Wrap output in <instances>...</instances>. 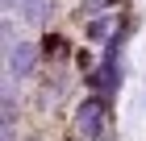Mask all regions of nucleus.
I'll return each instance as SVG.
<instances>
[{
    "label": "nucleus",
    "instance_id": "obj_2",
    "mask_svg": "<svg viewBox=\"0 0 146 141\" xmlns=\"http://www.w3.org/2000/svg\"><path fill=\"white\" fill-rule=\"evenodd\" d=\"M34 66H38V46L34 42H17L9 50V71L17 79H25V75H34Z\"/></svg>",
    "mask_w": 146,
    "mask_h": 141
},
{
    "label": "nucleus",
    "instance_id": "obj_1",
    "mask_svg": "<svg viewBox=\"0 0 146 141\" xmlns=\"http://www.w3.org/2000/svg\"><path fill=\"white\" fill-rule=\"evenodd\" d=\"M104 125H109V104H104V96H88L75 108V120H71L75 141H100L104 137Z\"/></svg>",
    "mask_w": 146,
    "mask_h": 141
},
{
    "label": "nucleus",
    "instance_id": "obj_3",
    "mask_svg": "<svg viewBox=\"0 0 146 141\" xmlns=\"http://www.w3.org/2000/svg\"><path fill=\"white\" fill-rule=\"evenodd\" d=\"M4 9H17L29 25H42L50 17V0H4Z\"/></svg>",
    "mask_w": 146,
    "mask_h": 141
},
{
    "label": "nucleus",
    "instance_id": "obj_5",
    "mask_svg": "<svg viewBox=\"0 0 146 141\" xmlns=\"http://www.w3.org/2000/svg\"><path fill=\"white\" fill-rule=\"evenodd\" d=\"M84 4H88V9H109L113 0H84Z\"/></svg>",
    "mask_w": 146,
    "mask_h": 141
},
{
    "label": "nucleus",
    "instance_id": "obj_4",
    "mask_svg": "<svg viewBox=\"0 0 146 141\" xmlns=\"http://www.w3.org/2000/svg\"><path fill=\"white\" fill-rule=\"evenodd\" d=\"M113 33H117V21H109V17H104V21H92L88 37H92V42H96V46H109V42H117Z\"/></svg>",
    "mask_w": 146,
    "mask_h": 141
}]
</instances>
